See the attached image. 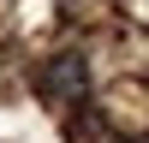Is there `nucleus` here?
Masks as SVG:
<instances>
[{
	"instance_id": "nucleus-2",
	"label": "nucleus",
	"mask_w": 149,
	"mask_h": 143,
	"mask_svg": "<svg viewBox=\"0 0 149 143\" xmlns=\"http://www.w3.org/2000/svg\"><path fill=\"white\" fill-rule=\"evenodd\" d=\"M131 143H149V137H131Z\"/></svg>"
},
{
	"instance_id": "nucleus-1",
	"label": "nucleus",
	"mask_w": 149,
	"mask_h": 143,
	"mask_svg": "<svg viewBox=\"0 0 149 143\" xmlns=\"http://www.w3.org/2000/svg\"><path fill=\"white\" fill-rule=\"evenodd\" d=\"M36 95L54 107H72L90 95V60L84 54H48L42 66H36Z\"/></svg>"
}]
</instances>
